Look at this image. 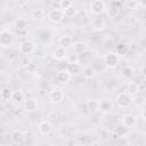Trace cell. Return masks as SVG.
Instances as JSON below:
<instances>
[{
    "label": "cell",
    "mask_w": 146,
    "mask_h": 146,
    "mask_svg": "<svg viewBox=\"0 0 146 146\" xmlns=\"http://www.w3.org/2000/svg\"><path fill=\"white\" fill-rule=\"evenodd\" d=\"M138 1L137 0H127V8L130 10H135L138 7Z\"/></svg>",
    "instance_id": "30"
},
{
    "label": "cell",
    "mask_w": 146,
    "mask_h": 146,
    "mask_svg": "<svg viewBox=\"0 0 146 146\" xmlns=\"http://www.w3.org/2000/svg\"><path fill=\"white\" fill-rule=\"evenodd\" d=\"M52 57H54L55 59H57V60L64 59V58L66 57V49H65L64 47H62V46L56 47V48L54 49V51H52Z\"/></svg>",
    "instance_id": "15"
},
{
    "label": "cell",
    "mask_w": 146,
    "mask_h": 146,
    "mask_svg": "<svg viewBox=\"0 0 146 146\" xmlns=\"http://www.w3.org/2000/svg\"><path fill=\"white\" fill-rule=\"evenodd\" d=\"M58 42H59V46H62V47H64L65 49H67V48H71V47H73V39L70 36V35H63V36H60L59 38V40H58Z\"/></svg>",
    "instance_id": "16"
},
{
    "label": "cell",
    "mask_w": 146,
    "mask_h": 146,
    "mask_svg": "<svg viewBox=\"0 0 146 146\" xmlns=\"http://www.w3.org/2000/svg\"><path fill=\"white\" fill-rule=\"evenodd\" d=\"M82 75H83L84 79H87V80H91V79L95 78V75H96V71L94 70V67H91V66H87V67H84V68L82 70Z\"/></svg>",
    "instance_id": "17"
},
{
    "label": "cell",
    "mask_w": 146,
    "mask_h": 146,
    "mask_svg": "<svg viewBox=\"0 0 146 146\" xmlns=\"http://www.w3.org/2000/svg\"><path fill=\"white\" fill-rule=\"evenodd\" d=\"M107 14H108V16L110 17H116L117 15H119V9H116V8H110L108 10H107Z\"/></svg>",
    "instance_id": "33"
},
{
    "label": "cell",
    "mask_w": 146,
    "mask_h": 146,
    "mask_svg": "<svg viewBox=\"0 0 146 146\" xmlns=\"http://www.w3.org/2000/svg\"><path fill=\"white\" fill-rule=\"evenodd\" d=\"M111 108H112V103H111L110 100L104 99V100L100 102V110H102V111L107 112V111H110Z\"/></svg>",
    "instance_id": "28"
},
{
    "label": "cell",
    "mask_w": 146,
    "mask_h": 146,
    "mask_svg": "<svg viewBox=\"0 0 146 146\" xmlns=\"http://www.w3.org/2000/svg\"><path fill=\"white\" fill-rule=\"evenodd\" d=\"M105 10H106V6H105L103 0H94L90 3V11L94 15H97V16L102 15Z\"/></svg>",
    "instance_id": "4"
},
{
    "label": "cell",
    "mask_w": 146,
    "mask_h": 146,
    "mask_svg": "<svg viewBox=\"0 0 146 146\" xmlns=\"http://www.w3.org/2000/svg\"><path fill=\"white\" fill-rule=\"evenodd\" d=\"M132 102H133V104H135V106L136 107H144L145 106V98L144 97H141V96H138V97H136L135 99H132Z\"/></svg>",
    "instance_id": "27"
},
{
    "label": "cell",
    "mask_w": 146,
    "mask_h": 146,
    "mask_svg": "<svg viewBox=\"0 0 146 146\" xmlns=\"http://www.w3.org/2000/svg\"><path fill=\"white\" fill-rule=\"evenodd\" d=\"M64 17H65V16H64V11H63V9H60V8H54V9H51V10L49 11V14H48V18H49L52 23H59V22L63 21Z\"/></svg>",
    "instance_id": "5"
},
{
    "label": "cell",
    "mask_w": 146,
    "mask_h": 146,
    "mask_svg": "<svg viewBox=\"0 0 146 146\" xmlns=\"http://www.w3.org/2000/svg\"><path fill=\"white\" fill-rule=\"evenodd\" d=\"M115 132H116V135L119 136V137H123V136H125L127 135V128L122 124V125H119V127H116L115 128Z\"/></svg>",
    "instance_id": "29"
},
{
    "label": "cell",
    "mask_w": 146,
    "mask_h": 146,
    "mask_svg": "<svg viewBox=\"0 0 146 146\" xmlns=\"http://www.w3.org/2000/svg\"><path fill=\"white\" fill-rule=\"evenodd\" d=\"M13 91L9 87H5L2 90H1V94H0V97L2 100H11V96H13Z\"/></svg>",
    "instance_id": "22"
},
{
    "label": "cell",
    "mask_w": 146,
    "mask_h": 146,
    "mask_svg": "<svg viewBox=\"0 0 146 146\" xmlns=\"http://www.w3.org/2000/svg\"><path fill=\"white\" fill-rule=\"evenodd\" d=\"M132 103V97L129 95L127 91L125 92H120L116 96V104L121 108H128Z\"/></svg>",
    "instance_id": "2"
},
{
    "label": "cell",
    "mask_w": 146,
    "mask_h": 146,
    "mask_svg": "<svg viewBox=\"0 0 146 146\" xmlns=\"http://www.w3.org/2000/svg\"><path fill=\"white\" fill-rule=\"evenodd\" d=\"M139 90H140V88H139V84H137L136 82H133V81H131V82H129L128 84H127V92L129 94V95H137L138 92H139Z\"/></svg>",
    "instance_id": "18"
},
{
    "label": "cell",
    "mask_w": 146,
    "mask_h": 146,
    "mask_svg": "<svg viewBox=\"0 0 146 146\" xmlns=\"http://www.w3.org/2000/svg\"><path fill=\"white\" fill-rule=\"evenodd\" d=\"M67 70L70 71L71 74H78L81 71V66L79 63H71L67 65Z\"/></svg>",
    "instance_id": "26"
},
{
    "label": "cell",
    "mask_w": 146,
    "mask_h": 146,
    "mask_svg": "<svg viewBox=\"0 0 146 146\" xmlns=\"http://www.w3.org/2000/svg\"><path fill=\"white\" fill-rule=\"evenodd\" d=\"M119 62H120V55L115 54V52H110V54L105 55V57H104V63L110 68L116 67Z\"/></svg>",
    "instance_id": "3"
},
{
    "label": "cell",
    "mask_w": 146,
    "mask_h": 146,
    "mask_svg": "<svg viewBox=\"0 0 146 146\" xmlns=\"http://www.w3.org/2000/svg\"><path fill=\"white\" fill-rule=\"evenodd\" d=\"M23 107L26 112H34L38 110V103L34 98H27L24 104H23Z\"/></svg>",
    "instance_id": "11"
},
{
    "label": "cell",
    "mask_w": 146,
    "mask_h": 146,
    "mask_svg": "<svg viewBox=\"0 0 146 146\" xmlns=\"http://www.w3.org/2000/svg\"><path fill=\"white\" fill-rule=\"evenodd\" d=\"M105 26H106V22H105V19L102 16H97L91 22V27H92L94 31L100 32V31H103L105 29Z\"/></svg>",
    "instance_id": "8"
},
{
    "label": "cell",
    "mask_w": 146,
    "mask_h": 146,
    "mask_svg": "<svg viewBox=\"0 0 146 146\" xmlns=\"http://www.w3.org/2000/svg\"><path fill=\"white\" fill-rule=\"evenodd\" d=\"M11 140L14 144H22L25 140V133L22 130H14L11 133Z\"/></svg>",
    "instance_id": "13"
},
{
    "label": "cell",
    "mask_w": 146,
    "mask_h": 146,
    "mask_svg": "<svg viewBox=\"0 0 146 146\" xmlns=\"http://www.w3.org/2000/svg\"><path fill=\"white\" fill-rule=\"evenodd\" d=\"M67 62H68V64H71V63H79V56H78V54L72 52L71 55H68L67 56Z\"/></svg>",
    "instance_id": "31"
},
{
    "label": "cell",
    "mask_w": 146,
    "mask_h": 146,
    "mask_svg": "<svg viewBox=\"0 0 146 146\" xmlns=\"http://www.w3.org/2000/svg\"><path fill=\"white\" fill-rule=\"evenodd\" d=\"M63 11H64V16L67 17V18H72L78 14V10H76V8L74 6H71V7L66 8V9H64Z\"/></svg>",
    "instance_id": "25"
},
{
    "label": "cell",
    "mask_w": 146,
    "mask_h": 146,
    "mask_svg": "<svg viewBox=\"0 0 146 146\" xmlns=\"http://www.w3.org/2000/svg\"><path fill=\"white\" fill-rule=\"evenodd\" d=\"M139 88L140 89H143V90H146V78L140 82V86H139Z\"/></svg>",
    "instance_id": "37"
},
{
    "label": "cell",
    "mask_w": 146,
    "mask_h": 146,
    "mask_svg": "<svg viewBox=\"0 0 146 146\" xmlns=\"http://www.w3.org/2000/svg\"><path fill=\"white\" fill-rule=\"evenodd\" d=\"M127 49H128V47H127L125 44H123V43H121V44L117 46V51H119V54H123V52H125Z\"/></svg>",
    "instance_id": "35"
},
{
    "label": "cell",
    "mask_w": 146,
    "mask_h": 146,
    "mask_svg": "<svg viewBox=\"0 0 146 146\" xmlns=\"http://www.w3.org/2000/svg\"><path fill=\"white\" fill-rule=\"evenodd\" d=\"M59 6H60V9H66V8H68V7H71V6H73V3H72V1L71 0H60V2H59Z\"/></svg>",
    "instance_id": "32"
},
{
    "label": "cell",
    "mask_w": 146,
    "mask_h": 146,
    "mask_svg": "<svg viewBox=\"0 0 146 146\" xmlns=\"http://www.w3.org/2000/svg\"><path fill=\"white\" fill-rule=\"evenodd\" d=\"M14 25H15V29L17 31H24L27 27V21L25 18H17L14 22Z\"/></svg>",
    "instance_id": "19"
},
{
    "label": "cell",
    "mask_w": 146,
    "mask_h": 146,
    "mask_svg": "<svg viewBox=\"0 0 146 146\" xmlns=\"http://www.w3.org/2000/svg\"><path fill=\"white\" fill-rule=\"evenodd\" d=\"M35 50V43L31 40H25L19 46V51L24 55H31Z\"/></svg>",
    "instance_id": "6"
},
{
    "label": "cell",
    "mask_w": 146,
    "mask_h": 146,
    "mask_svg": "<svg viewBox=\"0 0 146 146\" xmlns=\"http://www.w3.org/2000/svg\"><path fill=\"white\" fill-rule=\"evenodd\" d=\"M140 5H141L144 8H146V0H141V1H140Z\"/></svg>",
    "instance_id": "40"
},
{
    "label": "cell",
    "mask_w": 146,
    "mask_h": 146,
    "mask_svg": "<svg viewBox=\"0 0 146 146\" xmlns=\"http://www.w3.org/2000/svg\"><path fill=\"white\" fill-rule=\"evenodd\" d=\"M140 74H141L144 78H146V65L141 66V68H140Z\"/></svg>",
    "instance_id": "38"
},
{
    "label": "cell",
    "mask_w": 146,
    "mask_h": 146,
    "mask_svg": "<svg viewBox=\"0 0 146 146\" xmlns=\"http://www.w3.org/2000/svg\"><path fill=\"white\" fill-rule=\"evenodd\" d=\"M135 72H136L135 68H133L132 66L128 65V66H124V67L122 68L121 74H122L123 78H125V79H130V78H132V76L135 75Z\"/></svg>",
    "instance_id": "20"
},
{
    "label": "cell",
    "mask_w": 146,
    "mask_h": 146,
    "mask_svg": "<svg viewBox=\"0 0 146 146\" xmlns=\"http://www.w3.org/2000/svg\"><path fill=\"white\" fill-rule=\"evenodd\" d=\"M26 68H27V71H29V72L33 73L34 71H36V65H35V64H33V63H30V64L26 66Z\"/></svg>",
    "instance_id": "36"
},
{
    "label": "cell",
    "mask_w": 146,
    "mask_h": 146,
    "mask_svg": "<svg viewBox=\"0 0 146 146\" xmlns=\"http://www.w3.org/2000/svg\"><path fill=\"white\" fill-rule=\"evenodd\" d=\"M86 49H87V46L83 42H76L73 44V51L75 54H82L86 51Z\"/></svg>",
    "instance_id": "23"
},
{
    "label": "cell",
    "mask_w": 146,
    "mask_h": 146,
    "mask_svg": "<svg viewBox=\"0 0 146 146\" xmlns=\"http://www.w3.org/2000/svg\"><path fill=\"white\" fill-rule=\"evenodd\" d=\"M38 130H39V132L41 133V135H43V136H48L51 131H52V125H51V123L49 122V121H41L40 123H39V125H38Z\"/></svg>",
    "instance_id": "9"
},
{
    "label": "cell",
    "mask_w": 146,
    "mask_h": 146,
    "mask_svg": "<svg viewBox=\"0 0 146 146\" xmlns=\"http://www.w3.org/2000/svg\"><path fill=\"white\" fill-rule=\"evenodd\" d=\"M15 41V36H14V33L9 30H1L0 32V44L3 47V48H8L10 46H13Z\"/></svg>",
    "instance_id": "1"
},
{
    "label": "cell",
    "mask_w": 146,
    "mask_h": 146,
    "mask_svg": "<svg viewBox=\"0 0 146 146\" xmlns=\"http://www.w3.org/2000/svg\"><path fill=\"white\" fill-rule=\"evenodd\" d=\"M122 124L125 128H133L137 124V117L133 114H125L122 117Z\"/></svg>",
    "instance_id": "10"
},
{
    "label": "cell",
    "mask_w": 146,
    "mask_h": 146,
    "mask_svg": "<svg viewBox=\"0 0 146 146\" xmlns=\"http://www.w3.org/2000/svg\"><path fill=\"white\" fill-rule=\"evenodd\" d=\"M49 100L51 104H59L64 100V92L60 89H54L49 92Z\"/></svg>",
    "instance_id": "7"
},
{
    "label": "cell",
    "mask_w": 146,
    "mask_h": 146,
    "mask_svg": "<svg viewBox=\"0 0 146 146\" xmlns=\"http://www.w3.org/2000/svg\"><path fill=\"white\" fill-rule=\"evenodd\" d=\"M44 16H46V14H44L43 9H40V8L34 9V10L31 13V18L34 19V21H41V19L44 18Z\"/></svg>",
    "instance_id": "21"
},
{
    "label": "cell",
    "mask_w": 146,
    "mask_h": 146,
    "mask_svg": "<svg viewBox=\"0 0 146 146\" xmlns=\"http://www.w3.org/2000/svg\"><path fill=\"white\" fill-rule=\"evenodd\" d=\"M71 76L72 74L70 73V71L67 68H64V70H60L57 74V80L60 82V83H67L70 80H71Z\"/></svg>",
    "instance_id": "12"
},
{
    "label": "cell",
    "mask_w": 146,
    "mask_h": 146,
    "mask_svg": "<svg viewBox=\"0 0 146 146\" xmlns=\"http://www.w3.org/2000/svg\"><path fill=\"white\" fill-rule=\"evenodd\" d=\"M141 116H143V119H145V120H146V108H145V110H143V112H141Z\"/></svg>",
    "instance_id": "39"
},
{
    "label": "cell",
    "mask_w": 146,
    "mask_h": 146,
    "mask_svg": "<svg viewBox=\"0 0 146 146\" xmlns=\"http://www.w3.org/2000/svg\"><path fill=\"white\" fill-rule=\"evenodd\" d=\"M30 63H31V60L27 58V56H25V57L21 58V60H19V64H21L22 66H27Z\"/></svg>",
    "instance_id": "34"
},
{
    "label": "cell",
    "mask_w": 146,
    "mask_h": 146,
    "mask_svg": "<svg viewBox=\"0 0 146 146\" xmlns=\"http://www.w3.org/2000/svg\"><path fill=\"white\" fill-rule=\"evenodd\" d=\"M86 106H87L89 112L95 113V112H98L100 110V102L97 99H89V100H87Z\"/></svg>",
    "instance_id": "14"
},
{
    "label": "cell",
    "mask_w": 146,
    "mask_h": 146,
    "mask_svg": "<svg viewBox=\"0 0 146 146\" xmlns=\"http://www.w3.org/2000/svg\"><path fill=\"white\" fill-rule=\"evenodd\" d=\"M116 1H122V0H116Z\"/></svg>",
    "instance_id": "41"
},
{
    "label": "cell",
    "mask_w": 146,
    "mask_h": 146,
    "mask_svg": "<svg viewBox=\"0 0 146 146\" xmlns=\"http://www.w3.org/2000/svg\"><path fill=\"white\" fill-rule=\"evenodd\" d=\"M24 98V94L21 89H17V90H14L13 91V96H11V100L15 102V103H18L21 100H23Z\"/></svg>",
    "instance_id": "24"
}]
</instances>
